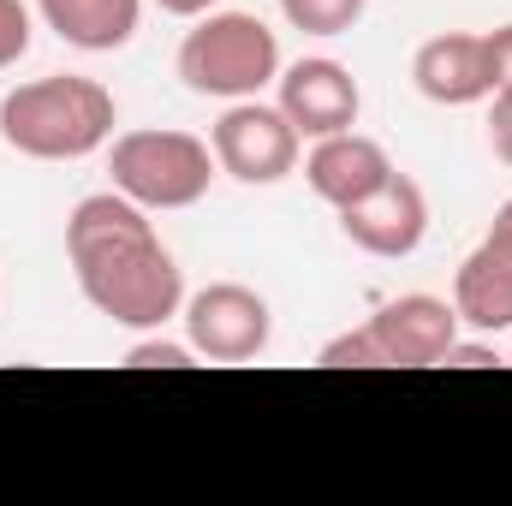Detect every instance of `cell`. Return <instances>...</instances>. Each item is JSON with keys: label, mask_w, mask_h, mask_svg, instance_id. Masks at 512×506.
Segmentation results:
<instances>
[{"label": "cell", "mask_w": 512, "mask_h": 506, "mask_svg": "<svg viewBox=\"0 0 512 506\" xmlns=\"http://www.w3.org/2000/svg\"><path fill=\"white\" fill-rule=\"evenodd\" d=\"M483 245H489V251H501L512 262V197L495 209V227H489V239H483Z\"/></svg>", "instance_id": "cell-20"}, {"label": "cell", "mask_w": 512, "mask_h": 506, "mask_svg": "<svg viewBox=\"0 0 512 506\" xmlns=\"http://www.w3.org/2000/svg\"><path fill=\"white\" fill-rule=\"evenodd\" d=\"M453 310H459V328H477V334H507L512 328V262L489 245L459 262L453 274Z\"/></svg>", "instance_id": "cell-13"}, {"label": "cell", "mask_w": 512, "mask_h": 506, "mask_svg": "<svg viewBox=\"0 0 512 506\" xmlns=\"http://www.w3.org/2000/svg\"><path fill=\"white\" fill-rule=\"evenodd\" d=\"M274 84H280V114L298 126V137H334V131L358 126L364 96L340 60H298Z\"/></svg>", "instance_id": "cell-9"}, {"label": "cell", "mask_w": 512, "mask_h": 506, "mask_svg": "<svg viewBox=\"0 0 512 506\" xmlns=\"http://www.w3.org/2000/svg\"><path fill=\"white\" fill-rule=\"evenodd\" d=\"M304 179H310V191L340 215V209H352V203H364V197H376L387 179H393V161H387V149L376 137H364V131H334V137H316V149L304 155Z\"/></svg>", "instance_id": "cell-10"}, {"label": "cell", "mask_w": 512, "mask_h": 506, "mask_svg": "<svg viewBox=\"0 0 512 506\" xmlns=\"http://www.w3.org/2000/svg\"><path fill=\"white\" fill-rule=\"evenodd\" d=\"M340 233H346L358 251L387 256V262H393V256H411L423 245V233H429V197H423L417 179H405V173L393 167V179H387L376 197L340 209Z\"/></svg>", "instance_id": "cell-8"}, {"label": "cell", "mask_w": 512, "mask_h": 506, "mask_svg": "<svg viewBox=\"0 0 512 506\" xmlns=\"http://www.w3.org/2000/svg\"><path fill=\"white\" fill-rule=\"evenodd\" d=\"M453 340H459L453 298L405 292V298H387L364 328L328 340L322 364L328 370H435Z\"/></svg>", "instance_id": "cell-3"}, {"label": "cell", "mask_w": 512, "mask_h": 506, "mask_svg": "<svg viewBox=\"0 0 512 506\" xmlns=\"http://www.w3.org/2000/svg\"><path fill=\"white\" fill-rule=\"evenodd\" d=\"M411 84L435 102V108H471L483 96H495L489 84V48L471 30H441L411 54Z\"/></svg>", "instance_id": "cell-11"}, {"label": "cell", "mask_w": 512, "mask_h": 506, "mask_svg": "<svg viewBox=\"0 0 512 506\" xmlns=\"http://www.w3.org/2000/svg\"><path fill=\"white\" fill-rule=\"evenodd\" d=\"M370 0H280L286 24L304 30V36H346L358 18H364Z\"/></svg>", "instance_id": "cell-14"}, {"label": "cell", "mask_w": 512, "mask_h": 506, "mask_svg": "<svg viewBox=\"0 0 512 506\" xmlns=\"http://www.w3.org/2000/svg\"><path fill=\"white\" fill-rule=\"evenodd\" d=\"M507 364H512V358H507Z\"/></svg>", "instance_id": "cell-22"}, {"label": "cell", "mask_w": 512, "mask_h": 506, "mask_svg": "<svg viewBox=\"0 0 512 506\" xmlns=\"http://www.w3.org/2000/svg\"><path fill=\"white\" fill-rule=\"evenodd\" d=\"M161 12H173V18H203V12H215V0H155Z\"/></svg>", "instance_id": "cell-21"}, {"label": "cell", "mask_w": 512, "mask_h": 506, "mask_svg": "<svg viewBox=\"0 0 512 506\" xmlns=\"http://www.w3.org/2000/svg\"><path fill=\"white\" fill-rule=\"evenodd\" d=\"M185 364H197L191 340H161V334H149V340H137L126 352V370H185Z\"/></svg>", "instance_id": "cell-15"}, {"label": "cell", "mask_w": 512, "mask_h": 506, "mask_svg": "<svg viewBox=\"0 0 512 506\" xmlns=\"http://www.w3.org/2000/svg\"><path fill=\"white\" fill-rule=\"evenodd\" d=\"M66 256H72L78 292L114 328L155 334L185 304V274L173 251L155 239L149 209H137L120 191H96L66 215Z\"/></svg>", "instance_id": "cell-1"}, {"label": "cell", "mask_w": 512, "mask_h": 506, "mask_svg": "<svg viewBox=\"0 0 512 506\" xmlns=\"http://www.w3.org/2000/svg\"><path fill=\"white\" fill-rule=\"evenodd\" d=\"M483 48H489V84H495V90H512V24L489 30Z\"/></svg>", "instance_id": "cell-17"}, {"label": "cell", "mask_w": 512, "mask_h": 506, "mask_svg": "<svg viewBox=\"0 0 512 506\" xmlns=\"http://www.w3.org/2000/svg\"><path fill=\"white\" fill-rule=\"evenodd\" d=\"M30 54V6L24 0H0V72L18 66Z\"/></svg>", "instance_id": "cell-16"}, {"label": "cell", "mask_w": 512, "mask_h": 506, "mask_svg": "<svg viewBox=\"0 0 512 506\" xmlns=\"http://www.w3.org/2000/svg\"><path fill=\"white\" fill-rule=\"evenodd\" d=\"M114 96L96 78L54 72L0 96V143L30 161H84L114 137Z\"/></svg>", "instance_id": "cell-2"}, {"label": "cell", "mask_w": 512, "mask_h": 506, "mask_svg": "<svg viewBox=\"0 0 512 506\" xmlns=\"http://www.w3.org/2000/svg\"><path fill=\"white\" fill-rule=\"evenodd\" d=\"M489 143H495V155L512 167V90H495V108H489Z\"/></svg>", "instance_id": "cell-18"}, {"label": "cell", "mask_w": 512, "mask_h": 506, "mask_svg": "<svg viewBox=\"0 0 512 506\" xmlns=\"http://www.w3.org/2000/svg\"><path fill=\"white\" fill-rule=\"evenodd\" d=\"M42 24L66 42V48H84V54H114L137 36V18H143V0H36Z\"/></svg>", "instance_id": "cell-12"}, {"label": "cell", "mask_w": 512, "mask_h": 506, "mask_svg": "<svg viewBox=\"0 0 512 506\" xmlns=\"http://www.w3.org/2000/svg\"><path fill=\"white\" fill-rule=\"evenodd\" d=\"M441 364H447V370H483V364H501V358H495V346H483V340H453Z\"/></svg>", "instance_id": "cell-19"}, {"label": "cell", "mask_w": 512, "mask_h": 506, "mask_svg": "<svg viewBox=\"0 0 512 506\" xmlns=\"http://www.w3.org/2000/svg\"><path fill=\"white\" fill-rule=\"evenodd\" d=\"M298 126L280 114V108H262V102H233L215 131H209V149L221 161V173H233L239 185H280L292 167H298Z\"/></svg>", "instance_id": "cell-7"}, {"label": "cell", "mask_w": 512, "mask_h": 506, "mask_svg": "<svg viewBox=\"0 0 512 506\" xmlns=\"http://www.w3.org/2000/svg\"><path fill=\"white\" fill-rule=\"evenodd\" d=\"M179 78L197 96L251 102L262 84L280 78V36L256 12H203L179 42Z\"/></svg>", "instance_id": "cell-4"}, {"label": "cell", "mask_w": 512, "mask_h": 506, "mask_svg": "<svg viewBox=\"0 0 512 506\" xmlns=\"http://www.w3.org/2000/svg\"><path fill=\"white\" fill-rule=\"evenodd\" d=\"M108 173H114V191L131 197L137 209H191V203L209 197L221 161L191 131H155L149 126V131L114 137Z\"/></svg>", "instance_id": "cell-5"}, {"label": "cell", "mask_w": 512, "mask_h": 506, "mask_svg": "<svg viewBox=\"0 0 512 506\" xmlns=\"http://www.w3.org/2000/svg\"><path fill=\"white\" fill-rule=\"evenodd\" d=\"M179 316H185L191 352L209 364H251L268 352V334H274L268 298L256 286H239V280H215V286L191 292L179 304Z\"/></svg>", "instance_id": "cell-6"}]
</instances>
